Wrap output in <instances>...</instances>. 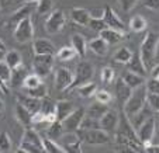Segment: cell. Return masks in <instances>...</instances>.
<instances>
[{
  "label": "cell",
  "mask_w": 159,
  "mask_h": 153,
  "mask_svg": "<svg viewBox=\"0 0 159 153\" xmlns=\"http://www.w3.org/2000/svg\"><path fill=\"white\" fill-rule=\"evenodd\" d=\"M145 104H147V89H145V86L137 87L132 90L128 100L124 103L123 111L125 117H131L135 112H138Z\"/></svg>",
  "instance_id": "cell-1"
},
{
  "label": "cell",
  "mask_w": 159,
  "mask_h": 153,
  "mask_svg": "<svg viewBox=\"0 0 159 153\" xmlns=\"http://www.w3.org/2000/svg\"><path fill=\"white\" fill-rule=\"evenodd\" d=\"M158 45H159L158 35L153 33H147L144 41L141 44V49H139V55H141V59L144 62L145 68H149L152 65L153 58H155L156 51H158Z\"/></svg>",
  "instance_id": "cell-2"
},
{
  "label": "cell",
  "mask_w": 159,
  "mask_h": 153,
  "mask_svg": "<svg viewBox=\"0 0 159 153\" xmlns=\"http://www.w3.org/2000/svg\"><path fill=\"white\" fill-rule=\"evenodd\" d=\"M76 135L79 136L82 142L87 145H107L110 143L111 138L108 132L103 131L102 128H92V129H82L76 131Z\"/></svg>",
  "instance_id": "cell-3"
},
{
  "label": "cell",
  "mask_w": 159,
  "mask_h": 153,
  "mask_svg": "<svg viewBox=\"0 0 159 153\" xmlns=\"http://www.w3.org/2000/svg\"><path fill=\"white\" fill-rule=\"evenodd\" d=\"M93 76H94L93 65L90 62H87V60H80V62L76 65V72L73 73V81L70 83L68 90L70 91V90H73V89H76V87L90 81Z\"/></svg>",
  "instance_id": "cell-4"
},
{
  "label": "cell",
  "mask_w": 159,
  "mask_h": 153,
  "mask_svg": "<svg viewBox=\"0 0 159 153\" xmlns=\"http://www.w3.org/2000/svg\"><path fill=\"white\" fill-rule=\"evenodd\" d=\"M54 55H35L33 59V69L34 73L39 77L49 76L52 68H54Z\"/></svg>",
  "instance_id": "cell-5"
},
{
  "label": "cell",
  "mask_w": 159,
  "mask_h": 153,
  "mask_svg": "<svg viewBox=\"0 0 159 153\" xmlns=\"http://www.w3.org/2000/svg\"><path fill=\"white\" fill-rule=\"evenodd\" d=\"M34 37V25L31 17H27L24 20H21L20 23L16 24L14 28V38L20 44H25V42L31 41Z\"/></svg>",
  "instance_id": "cell-6"
},
{
  "label": "cell",
  "mask_w": 159,
  "mask_h": 153,
  "mask_svg": "<svg viewBox=\"0 0 159 153\" xmlns=\"http://www.w3.org/2000/svg\"><path fill=\"white\" fill-rule=\"evenodd\" d=\"M84 115H86V110L83 107L75 108L65 120L61 121V124L63 126V131L65 132H76L79 129V126H80L82 120L84 118Z\"/></svg>",
  "instance_id": "cell-7"
},
{
  "label": "cell",
  "mask_w": 159,
  "mask_h": 153,
  "mask_svg": "<svg viewBox=\"0 0 159 153\" xmlns=\"http://www.w3.org/2000/svg\"><path fill=\"white\" fill-rule=\"evenodd\" d=\"M63 25H65V14L61 9H58L51 11V14L48 15V18L45 21V31L49 35H54L62 30Z\"/></svg>",
  "instance_id": "cell-8"
},
{
  "label": "cell",
  "mask_w": 159,
  "mask_h": 153,
  "mask_svg": "<svg viewBox=\"0 0 159 153\" xmlns=\"http://www.w3.org/2000/svg\"><path fill=\"white\" fill-rule=\"evenodd\" d=\"M135 132H137L139 142L142 143V147L145 145H149L153 139V135H155V118L153 117L148 118L144 124H141L138 128L135 129Z\"/></svg>",
  "instance_id": "cell-9"
},
{
  "label": "cell",
  "mask_w": 159,
  "mask_h": 153,
  "mask_svg": "<svg viewBox=\"0 0 159 153\" xmlns=\"http://www.w3.org/2000/svg\"><path fill=\"white\" fill-rule=\"evenodd\" d=\"M59 141V145L65 149V153H82V141L76 132H63Z\"/></svg>",
  "instance_id": "cell-10"
},
{
  "label": "cell",
  "mask_w": 159,
  "mask_h": 153,
  "mask_svg": "<svg viewBox=\"0 0 159 153\" xmlns=\"http://www.w3.org/2000/svg\"><path fill=\"white\" fill-rule=\"evenodd\" d=\"M118 124H120V117H118V112L114 111V110H108V111L99 120L100 128L108 133L117 131Z\"/></svg>",
  "instance_id": "cell-11"
},
{
  "label": "cell",
  "mask_w": 159,
  "mask_h": 153,
  "mask_svg": "<svg viewBox=\"0 0 159 153\" xmlns=\"http://www.w3.org/2000/svg\"><path fill=\"white\" fill-rule=\"evenodd\" d=\"M73 81V73L66 68H59L55 72V87L59 91H65L69 89L70 83Z\"/></svg>",
  "instance_id": "cell-12"
},
{
  "label": "cell",
  "mask_w": 159,
  "mask_h": 153,
  "mask_svg": "<svg viewBox=\"0 0 159 153\" xmlns=\"http://www.w3.org/2000/svg\"><path fill=\"white\" fill-rule=\"evenodd\" d=\"M103 20H104L106 25H107L108 28H113V30H117V31H123V33H125L123 20H121V18L116 14V11L111 9L110 6L104 7V15H103Z\"/></svg>",
  "instance_id": "cell-13"
},
{
  "label": "cell",
  "mask_w": 159,
  "mask_h": 153,
  "mask_svg": "<svg viewBox=\"0 0 159 153\" xmlns=\"http://www.w3.org/2000/svg\"><path fill=\"white\" fill-rule=\"evenodd\" d=\"M34 55H55V45L47 38H38L33 42Z\"/></svg>",
  "instance_id": "cell-14"
},
{
  "label": "cell",
  "mask_w": 159,
  "mask_h": 153,
  "mask_svg": "<svg viewBox=\"0 0 159 153\" xmlns=\"http://www.w3.org/2000/svg\"><path fill=\"white\" fill-rule=\"evenodd\" d=\"M100 37L107 42L108 45H116L118 42L124 41V39L128 37V34L123 33V31H117V30H113V28L106 27L104 30L100 31Z\"/></svg>",
  "instance_id": "cell-15"
},
{
  "label": "cell",
  "mask_w": 159,
  "mask_h": 153,
  "mask_svg": "<svg viewBox=\"0 0 159 153\" xmlns=\"http://www.w3.org/2000/svg\"><path fill=\"white\" fill-rule=\"evenodd\" d=\"M152 112H153V110L149 107L148 104H145L144 107L139 110L138 112H135L134 115H131V117H127L128 118V121H129V124L132 125V128L134 129H137L141 124H144L145 121L148 120V118H151V117H153L152 115Z\"/></svg>",
  "instance_id": "cell-16"
},
{
  "label": "cell",
  "mask_w": 159,
  "mask_h": 153,
  "mask_svg": "<svg viewBox=\"0 0 159 153\" xmlns=\"http://www.w3.org/2000/svg\"><path fill=\"white\" fill-rule=\"evenodd\" d=\"M14 115H16V120L24 126V128H30V126H33L34 114L28 111L27 108H25L24 105H21L20 103H17V105H16V108H14Z\"/></svg>",
  "instance_id": "cell-17"
},
{
  "label": "cell",
  "mask_w": 159,
  "mask_h": 153,
  "mask_svg": "<svg viewBox=\"0 0 159 153\" xmlns=\"http://www.w3.org/2000/svg\"><path fill=\"white\" fill-rule=\"evenodd\" d=\"M35 9H37V3H33V2L25 3L23 7H20L18 10H16V11L13 13L11 17H10V21L14 23V24H17L21 20H24V18H27V17H31V14L34 13Z\"/></svg>",
  "instance_id": "cell-18"
},
{
  "label": "cell",
  "mask_w": 159,
  "mask_h": 153,
  "mask_svg": "<svg viewBox=\"0 0 159 153\" xmlns=\"http://www.w3.org/2000/svg\"><path fill=\"white\" fill-rule=\"evenodd\" d=\"M90 11L87 9H83V7H73L70 10V20L75 23V24L83 25V27H87L90 21Z\"/></svg>",
  "instance_id": "cell-19"
},
{
  "label": "cell",
  "mask_w": 159,
  "mask_h": 153,
  "mask_svg": "<svg viewBox=\"0 0 159 153\" xmlns=\"http://www.w3.org/2000/svg\"><path fill=\"white\" fill-rule=\"evenodd\" d=\"M125 65H127V68H128L129 72H134V73H137V75H139V76L147 77V68H145L144 62H142L139 52L138 54H132L131 59H129Z\"/></svg>",
  "instance_id": "cell-20"
},
{
  "label": "cell",
  "mask_w": 159,
  "mask_h": 153,
  "mask_svg": "<svg viewBox=\"0 0 159 153\" xmlns=\"http://www.w3.org/2000/svg\"><path fill=\"white\" fill-rule=\"evenodd\" d=\"M27 75H28V70L25 69L23 65H20V66L11 69V76H10V80H9L7 84L11 86V87H14V89L21 87L23 83H24L25 77H27Z\"/></svg>",
  "instance_id": "cell-21"
},
{
  "label": "cell",
  "mask_w": 159,
  "mask_h": 153,
  "mask_svg": "<svg viewBox=\"0 0 159 153\" xmlns=\"http://www.w3.org/2000/svg\"><path fill=\"white\" fill-rule=\"evenodd\" d=\"M75 110V105L72 101H68V100H61V101L55 103V115H57V121H62L65 120L70 112Z\"/></svg>",
  "instance_id": "cell-22"
},
{
  "label": "cell",
  "mask_w": 159,
  "mask_h": 153,
  "mask_svg": "<svg viewBox=\"0 0 159 153\" xmlns=\"http://www.w3.org/2000/svg\"><path fill=\"white\" fill-rule=\"evenodd\" d=\"M17 103H20L21 105H24L30 112L33 114H37V112L41 110V100L39 98H34L31 96H21V94H17Z\"/></svg>",
  "instance_id": "cell-23"
},
{
  "label": "cell",
  "mask_w": 159,
  "mask_h": 153,
  "mask_svg": "<svg viewBox=\"0 0 159 153\" xmlns=\"http://www.w3.org/2000/svg\"><path fill=\"white\" fill-rule=\"evenodd\" d=\"M108 110H110V108H108L107 104H103V103H100V101H96V103H93V104H90L89 107H87L86 117H90V118H93V120L99 121L100 118L108 111Z\"/></svg>",
  "instance_id": "cell-24"
},
{
  "label": "cell",
  "mask_w": 159,
  "mask_h": 153,
  "mask_svg": "<svg viewBox=\"0 0 159 153\" xmlns=\"http://www.w3.org/2000/svg\"><path fill=\"white\" fill-rule=\"evenodd\" d=\"M70 46L76 51L78 56L84 58L87 52V42L84 39V37L82 34H73L72 38H70Z\"/></svg>",
  "instance_id": "cell-25"
},
{
  "label": "cell",
  "mask_w": 159,
  "mask_h": 153,
  "mask_svg": "<svg viewBox=\"0 0 159 153\" xmlns=\"http://www.w3.org/2000/svg\"><path fill=\"white\" fill-rule=\"evenodd\" d=\"M131 93H132V89H129V87L127 86L125 81L123 80V77L118 79L117 83H116V96H117L118 103H120L121 107H123L124 103L128 100V97L131 96Z\"/></svg>",
  "instance_id": "cell-26"
},
{
  "label": "cell",
  "mask_w": 159,
  "mask_h": 153,
  "mask_svg": "<svg viewBox=\"0 0 159 153\" xmlns=\"http://www.w3.org/2000/svg\"><path fill=\"white\" fill-rule=\"evenodd\" d=\"M123 80L125 81V84L129 87V89H137V87H141V86H144L145 84V77L144 76H139V75H137V73H134V72H125L123 75Z\"/></svg>",
  "instance_id": "cell-27"
},
{
  "label": "cell",
  "mask_w": 159,
  "mask_h": 153,
  "mask_svg": "<svg viewBox=\"0 0 159 153\" xmlns=\"http://www.w3.org/2000/svg\"><path fill=\"white\" fill-rule=\"evenodd\" d=\"M21 141H25L28 142V143H33L34 146L39 147V149L44 152V145H42V138L39 136V133L37 132L34 128H25L24 131V135H23V139Z\"/></svg>",
  "instance_id": "cell-28"
},
{
  "label": "cell",
  "mask_w": 159,
  "mask_h": 153,
  "mask_svg": "<svg viewBox=\"0 0 159 153\" xmlns=\"http://www.w3.org/2000/svg\"><path fill=\"white\" fill-rule=\"evenodd\" d=\"M89 48L96 55H99V56H104L108 51V44L102 38V37H97V38L92 39V41L89 42Z\"/></svg>",
  "instance_id": "cell-29"
},
{
  "label": "cell",
  "mask_w": 159,
  "mask_h": 153,
  "mask_svg": "<svg viewBox=\"0 0 159 153\" xmlns=\"http://www.w3.org/2000/svg\"><path fill=\"white\" fill-rule=\"evenodd\" d=\"M42 145H44L45 153H65V149H63L55 139L42 138Z\"/></svg>",
  "instance_id": "cell-30"
},
{
  "label": "cell",
  "mask_w": 159,
  "mask_h": 153,
  "mask_svg": "<svg viewBox=\"0 0 159 153\" xmlns=\"http://www.w3.org/2000/svg\"><path fill=\"white\" fill-rule=\"evenodd\" d=\"M78 89V94L83 98H90V97H93L94 93L97 90V84L93 83V81H87V83L82 84V86L76 87Z\"/></svg>",
  "instance_id": "cell-31"
},
{
  "label": "cell",
  "mask_w": 159,
  "mask_h": 153,
  "mask_svg": "<svg viewBox=\"0 0 159 153\" xmlns=\"http://www.w3.org/2000/svg\"><path fill=\"white\" fill-rule=\"evenodd\" d=\"M128 25H129V30L131 31H134V33H141V31L147 30L148 23L142 15H134V17H131Z\"/></svg>",
  "instance_id": "cell-32"
},
{
  "label": "cell",
  "mask_w": 159,
  "mask_h": 153,
  "mask_svg": "<svg viewBox=\"0 0 159 153\" xmlns=\"http://www.w3.org/2000/svg\"><path fill=\"white\" fill-rule=\"evenodd\" d=\"M4 62H6L11 69H14V68L23 65V58H21L20 52L9 51V52H6V55H4Z\"/></svg>",
  "instance_id": "cell-33"
},
{
  "label": "cell",
  "mask_w": 159,
  "mask_h": 153,
  "mask_svg": "<svg viewBox=\"0 0 159 153\" xmlns=\"http://www.w3.org/2000/svg\"><path fill=\"white\" fill-rule=\"evenodd\" d=\"M63 132H65V131H63V126L59 121H54V122L47 128V135H48V138L55 139V141H58V139L63 135Z\"/></svg>",
  "instance_id": "cell-34"
},
{
  "label": "cell",
  "mask_w": 159,
  "mask_h": 153,
  "mask_svg": "<svg viewBox=\"0 0 159 153\" xmlns=\"http://www.w3.org/2000/svg\"><path fill=\"white\" fill-rule=\"evenodd\" d=\"M132 54H134V52H132L128 46H123V48L117 49V52L114 54L113 59H114L117 63H127L129 59H131Z\"/></svg>",
  "instance_id": "cell-35"
},
{
  "label": "cell",
  "mask_w": 159,
  "mask_h": 153,
  "mask_svg": "<svg viewBox=\"0 0 159 153\" xmlns=\"http://www.w3.org/2000/svg\"><path fill=\"white\" fill-rule=\"evenodd\" d=\"M27 94L31 97H34V98H45V97L48 96V89H47V86H45L44 83H39L38 86L33 87V89H27Z\"/></svg>",
  "instance_id": "cell-36"
},
{
  "label": "cell",
  "mask_w": 159,
  "mask_h": 153,
  "mask_svg": "<svg viewBox=\"0 0 159 153\" xmlns=\"http://www.w3.org/2000/svg\"><path fill=\"white\" fill-rule=\"evenodd\" d=\"M75 56H78L76 51L72 48V46H62L59 51L57 52V58L62 62H66V60H72Z\"/></svg>",
  "instance_id": "cell-37"
},
{
  "label": "cell",
  "mask_w": 159,
  "mask_h": 153,
  "mask_svg": "<svg viewBox=\"0 0 159 153\" xmlns=\"http://www.w3.org/2000/svg\"><path fill=\"white\" fill-rule=\"evenodd\" d=\"M35 11L41 15L49 14L52 11V0H39V2H37Z\"/></svg>",
  "instance_id": "cell-38"
},
{
  "label": "cell",
  "mask_w": 159,
  "mask_h": 153,
  "mask_svg": "<svg viewBox=\"0 0 159 153\" xmlns=\"http://www.w3.org/2000/svg\"><path fill=\"white\" fill-rule=\"evenodd\" d=\"M11 150V139L7 132H0V152H10Z\"/></svg>",
  "instance_id": "cell-39"
},
{
  "label": "cell",
  "mask_w": 159,
  "mask_h": 153,
  "mask_svg": "<svg viewBox=\"0 0 159 153\" xmlns=\"http://www.w3.org/2000/svg\"><path fill=\"white\" fill-rule=\"evenodd\" d=\"M44 101H41V110L39 111L44 112V114H51V112H55V103L49 98L48 96L42 98Z\"/></svg>",
  "instance_id": "cell-40"
},
{
  "label": "cell",
  "mask_w": 159,
  "mask_h": 153,
  "mask_svg": "<svg viewBox=\"0 0 159 153\" xmlns=\"http://www.w3.org/2000/svg\"><path fill=\"white\" fill-rule=\"evenodd\" d=\"M39 83H41V77H39L38 75H35V73H33V75H27L24 83H23V87H25V89H33V87L38 86Z\"/></svg>",
  "instance_id": "cell-41"
},
{
  "label": "cell",
  "mask_w": 159,
  "mask_h": 153,
  "mask_svg": "<svg viewBox=\"0 0 159 153\" xmlns=\"http://www.w3.org/2000/svg\"><path fill=\"white\" fill-rule=\"evenodd\" d=\"M147 104L149 105L155 112H159V94L148 93L147 91Z\"/></svg>",
  "instance_id": "cell-42"
},
{
  "label": "cell",
  "mask_w": 159,
  "mask_h": 153,
  "mask_svg": "<svg viewBox=\"0 0 159 153\" xmlns=\"http://www.w3.org/2000/svg\"><path fill=\"white\" fill-rule=\"evenodd\" d=\"M18 152H23V153H44L39 147L34 146L33 143H28L25 141H21L20 147H18Z\"/></svg>",
  "instance_id": "cell-43"
},
{
  "label": "cell",
  "mask_w": 159,
  "mask_h": 153,
  "mask_svg": "<svg viewBox=\"0 0 159 153\" xmlns=\"http://www.w3.org/2000/svg\"><path fill=\"white\" fill-rule=\"evenodd\" d=\"M87 27H90L93 31H97V33H100V31L104 30L107 25H106V23H104V20H103V18H90Z\"/></svg>",
  "instance_id": "cell-44"
},
{
  "label": "cell",
  "mask_w": 159,
  "mask_h": 153,
  "mask_svg": "<svg viewBox=\"0 0 159 153\" xmlns=\"http://www.w3.org/2000/svg\"><path fill=\"white\" fill-rule=\"evenodd\" d=\"M10 76H11V68L4 60H0V77L3 79L6 83H9Z\"/></svg>",
  "instance_id": "cell-45"
},
{
  "label": "cell",
  "mask_w": 159,
  "mask_h": 153,
  "mask_svg": "<svg viewBox=\"0 0 159 153\" xmlns=\"http://www.w3.org/2000/svg\"><path fill=\"white\" fill-rule=\"evenodd\" d=\"M102 80L104 81V83H111V81L114 80V77H116V75H114V69L113 68H110V66H106V68H103L102 69Z\"/></svg>",
  "instance_id": "cell-46"
},
{
  "label": "cell",
  "mask_w": 159,
  "mask_h": 153,
  "mask_svg": "<svg viewBox=\"0 0 159 153\" xmlns=\"http://www.w3.org/2000/svg\"><path fill=\"white\" fill-rule=\"evenodd\" d=\"M94 96H96L97 101L103 103V104H108V103H111V100H113L111 94L108 93L107 90H99V89H97L96 93H94Z\"/></svg>",
  "instance_id": "cell-47"
},
{
  "label": "cell",
  "mask_w": 159,
  "mask_h": 153,
  "mask_svg": "<svg viewBox=\"0 0 159 153\" xmlns=\"http://www.w3.org/2000/svg\"><path fill=\"white\" fill-rule=\"evenodd\" d=\"M79 128L82 129H92V128H100L99 125V121L97 120H93V118H90V117H86L84 115V118L82 120V124Z\"/></svg>",
  "instance_id": "cell-48"
},
{
  "label": "cell",
  "mask_w": 159,
  "mask_h": 153,
  "mask_svg": "<svg viewBox=\"0 0 159 153\" xmlns=\"http://www.w3.org/2000/svg\"><path fill=\"white\" fill-rule=\"evenodd\" d=\"M145 89H147L148 93H155V94H159V80L156 79H148L145 81Z\"/></svg>",
  "instance_id": "cell-49"
},
{
  "label": "cell",
  "mask_w": 159,
  "mask_h": 153,
  "mask_svg": "<svg viewBox=\"0 0 159 153\" xmlns=\"http://www.w3.org/2000/svg\"><path fill=\"white\" fill-rule=\"evenodd\" d=\"M118 3H120V7L124 13H129L135 6H137L138 0H118Z\"/></svg>",
  "instance_id": "cell-50"
},
{
  "label": "cell",
  "mask_w": 159,
  "mask_h": 153,
  "mask_svg": "<svg viewBox=\"0 0 159 153\" xmlns=\"http://www.w3.org/2000/svg\"><path fill=\"white\" fill-rule=\"evenodd\" d=\"M144 4L149 10H155V11L159 10V0H144Z\"/></svg>",
  "instance_id": "cell-51"
},
{
  "label": "cell",
  "mask_w": 159,
  "mask_h": 153,
  "mask_svg": "<svg viewBox=\"0 0 159 153\" xmlns=\"http://www.w3.org/2000/svg\"><path fill=\"white\" fill-rule=\"evenodd\" d=\"M90 17L92 18H103L104 15V9H96V10H89Z\"/></svg>",
  "instance_id": "cell-52"
},
{
  "label": "cell",
  "mask_w": 159,
  "mask_h": 153,
  "mask_svg": "<svg viewBox=\"0 0 159 153\" xmlns=\"http://www.w3.org/2000/svg\"><path fill=\"white\" fill-rule=\"evenodd\" d=\"M142 149L147 153H159V145H145Z\"/></svg>",
  "instance_id": "cell-53"
},
{
  "label": "cell",
  "mask_w": 159,
  "mask_h": 153,
  "mask_svg": "<svg viewBox=\"0 0 159 153\" xmlns=\"http://www.w3.org/2000/svg\"><path fill=\"white\" fill-rule=\"evenodd\" d=\"M0 91H2L4 96H6V94H9V84H7L2 77H0Z\"/></svg>",
  "instance_id": "cell-54"
},
{
  "label": "cell",
  "mask_w": 159,
  "mask_h": 153,
  "mask_svg": "<svg viewBox=\"0 0 159 153\" xmlns=\"http://www.w3.org/2000/svg\"><path fill=\"white\" fill-rule=\"evenodd\" d=\"M151 77L159 80V65H156V66L152 68V70H151Z\"/></svg>",
  "instance_id": "cell-55"
},
{
  "label": "cell",
  "mask_w": 159,
  "mask_h": 153,
  "mask_svg": "<svg viewBox=\"0 0 159 153\" xmlns=\"http://www.w3.org/2000/svg\"><path fill=\"white\" fill-rule=\"evenodd\" d=\"M13 3V0H0V10L2 9H7L10 4Z\"/></svg>",
  "instance_id": "cell-56"
},
{
  "label": "cell",
  "mask_w": 159,
  "mask_h": 153,
  "mask_svg": "<svg viewBox=\"0 0 159 153\" xmlns=\"http://www.w3.org/2000/svg\"><path fill=\"white\" fill-rule=\"evenodd\" d=\"M0 49H2V51H6V44H4L2 39H0Z\"/></svg>",
  "instance_id": "cell-57"
},
{
  "label": "cell",
  "mask_w": 159,
  "mask_h": 153,
  "mask_svg": "<svg viewBox=\"0 0 159 153\" xmlns=\"http://www.w3.org/2000/svg\"><path fill=\"white\" fill-rule=\"evenodd\" d=\"M4 55H6V51H2V49H0V60H4Z\"/></svg>",
  "instance_id": "cell-58"
},
{
  "label": "cell",
  "mask_w": 159,
  "mask_h": 153,
  "mask_svg": "<svg viewBox=\"0 0 159 153\" xmlns=\"http://www.w3.org/2000/svg\"><path fill=\"white\" fill-rule=\"evenodd\" d=\"M3 110H4V101L3 100H0V112L3 111Z\"/></svg>",
  "instance_id": "cell-59"
},
{
  "label": "cell",
  "mask_w": 159,
  "mask_h": 153,
  "mask_svg": "<svg viewBox=\"0 0 159 153\" xmlns=\"http://www.w3.org/2000/svg\"><path fill=\"white\" fill-rule=\"evenodd\" d=\"M24 2H27V3H30V2H33V3H37V2H39V0H24Z\"/></svg>",
  "instance_id": "cell-60"
}]
</instances>
